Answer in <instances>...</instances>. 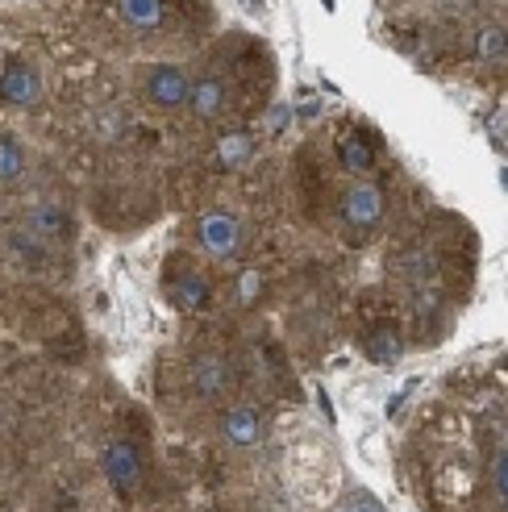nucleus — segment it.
<instances>
[{
	"label": "nucleus",
	"instance_id": "obj_1",
	"mask_svg": "<svg viewBox=\"0 0 508 512\" xmlns=\"http://www.w3.org/2000/svg\"><path fill=\"white\" fill-rule=\"evenodd\" d=\"M142 88H146L150 105H159V109H180V105H188V96H192V80L180 67H150Z\"/></svg>",
	"mask_w": 508,
	"mask_h": 512
},
{
	"label": "nucleus",
	"instance_id": "obj_2",
	"mask_svg": "<svg viewBox=\"0 0 508 512\" xmlns=\"http://www.w3.org/2000/svg\"><path fill=\"white\" fill-rule=\"evenodd\" d=\"M105 479L117 492H134L142 479V454L134 442H109L105 450Z\"/></svg>",
	"mask_w": 508,
	"mask_h": 512
},
{
	"label": "nucleus",
	"instance_id": "obj_3",
	"mask_svg": "<svg viewBox=\"0 0 508 512\" xmlns=\"http://www.w3.org/2000/svg\"><path fill=\"white\" fill-rule=\"evenodd\" d=\"M38 96H42L38 71L30 63H9L5 75H0V100L13 109H30V105H38Z\"/></svg>",
	"mask_w": 508,
	"mask_h": 512
},
{
	"label": "nucleus",
	"instance_id": "obj_4",
	"mask_svg": "<svg viewBox=\"0 0 508 512\" xmlns=\"http://www.w3.org/2000/svg\"><path fill=\"white\" fill-rule=\"evenodd\" d=\"M379 213H384V196H379V188L371 184H350L342 192V221L350 229H371L379 221Z\"/></svg>",
	"mask_w": 508,
	"mask_h": 512
},
{
	"label": "nucleus",
	"instance_id": "obj_5",
	"mask_svg": "<svg viewBox=\"0 0 508 512\" xmlns=\"http://www.w3.org/2000/svg\"><path fill=\"white\" fill-rule=\"evenodd\" d=\"M230 383H234V375H230V363H225L221 354H200L192 363V392L200 400H221L230 392Z\"/></svg>",
	"mask_w": 508,
	"mask_h": 512
},
{
	"label": "nucleus",
	"instance_id": "obj_6",
	"mask_svg": "<svg viewBox=\"0 0 508 512\" xmlns=\"http://www.w3.org/2000/svg\"><path fill=\"white\" fill-rule=\"evenodd\" d=\"M242 242V225L230 213H209L200 221V246H205L213 259H230Z\"/></svg>",
	"mask_w": 508,
	"mask_h": 512
},
{
	"label": "nucleus",
	"instance_id": "obj_7",
	"mask_svg": "<svg viewBox=\"0 0 508 512\" xmlns=\"http://www.w3.org/2000/svg\"><path fill=\"white\" fill-rule=\"evenodd\" d=\"M221 433H225V442L238 446V450L259 446L263 442V417H259V408H250V404L230 408V413L221 417Z\"/></svg>",
	"mask_w": 508,
	"mask_h": 512
},
{
	"label": "nucleus",
	"instance_id": "obj_8",
	"mask_svg": "<svg viewBox=\"0 0 508 512\" xmlns=\"http://www.w3.org/2000/svg\"><path fill=\"white\" fill-rule=\"evenodd\" d=\"M188 105H192L200 117H217V113L225 109V84H221V80H200V84H192Z\"/></svg>",
	"mask_w": 508,
	"mask_h": 512
},
{
	"label": "nucleus",
	"instance_id": "obj_9",
	"mask_svg": "<svg viewBox=\"0 0 508 512\" xmlns=\"http://www.w3.org/2000/svg\"><path fill=\"white\" fill-rule=\"evenodd\" d=\"M25 171V150L13 134H0V184H17Z\"/></svg>",
	"mask_w": 508,
	"mask_h": 512
},
{
	"label": "nucleus",
	"instance_id": "obj_10",
	"mask_svg": "<svg viewBox=\"0 0 508 512\" xmlns=\"http://www.w3.org/2000/svg\"><path fill=\"white\" fill-rule=\"evenodd\" d=\"M175 304H180L184 313L205 309V304H209V284H205L200 275H192V271H188V275L180 279V284H175Z\"/></svg>",
	"mask_w": 508,
	"mask_h": 512
},
{
	"label": "nucleus",
	"instance_id": "obj_11",
	"mask_svg": "<svg viewBox=\"0 0 508 512\" xmlns=\"http://www.w3.org/2000/svg\"><path fill=\"white\" fill-rule=\"evenodd\" d=\"M342 163L350 167V171H371L375 167V150L367 146V138L363 134H350V138H342Z\"/></svg>",
	"mask_w": 508,
	"mask_h": 512
},
{
	"label": "nucleus",
	"instance_id": "obj_12",
	"mask_svg": "<svg viewBox=\"0 0 508 512\" xmlns=\"http://www.w3.org/2000/svg\"><path fill=\"white\" fill-rule=\"evenodd\" d=\"M367 354L375 358V363H396V358H400V338H396V329L379 325L375 334L367 338Z\"/></svg>",
	"mask_w": 508,
	"mask_h": 512
},
{
	"label": "nucleus",
	"instance_id": "obj_13",
	"mask_svg": "<svg viewBox=\"0 0 508 512\" xmlns=\"http://www.w3.org/2000/svg\"><path fill=\"white\" fill-rule=\"evenodd\" d=\"M121 13L130 25H159L163 21V5L159 0H121Z\"/></svg>",
	"mask_w": 508,
	"mask_h": 512
},
{
	"label": "nucleus",
	"instance_id": "obj_14",
	"mask_svg": "<svg viewBox=\"0 0 508 512\" xmlns=\"http://www.w3.org/2000/svg\"><path fill=\"white\" fill-rule=\"evenodd\" d=\"M217 159H221L225 167H238L242 159H250V138H246V134L221 138V142H217Z\"/></svg>",
	"mask_w": 508,
	"mask_h": 512
},
{
	"label": "nucleus",
	"instance_id": "obj_15",
	"mask_svg": "<svg viewBox=\"0 0 508 512\" xmlns=\"http://www.w3.org/2000/svg\"><path fill=\"white\" fill-rule=\"evenodd\" d=\"M475 55L488 59V63H500L504 59V34L496 30V25H488V30L475 38Z\"/></svg>",
	"mask_w": 508,
	"mask_h": 512
},
{
	"label": "nucleus",
	"instance_id": "obj_16",
	"mask_svg": "<svg viewBox=\"0 0 508 512\" xmlns=\"http://www.w3.org/2000/svg\"><path fill=\"white\" fill-rule=\"evenodd\" d=\"M504 496H508V463H504V450H496V458H492V500L504 504Z\"/></svg>",
	"mask_w": 508,
	"mask_h": 512
},
{
	"label": "nucleus",
	"instance_id": "obj_17",
	"mask_svg": "<svg viewBox=\"0 0 508 512\" xmlns=\"http://www.w3.org/2000/svg\"><path fill=\"white\" fill-rule=\"evenodd\" d=\"M346 512H384V508H379V504H375L367 492H354V496L346 500Z\"/></svg>",
	"mask_w": 508,
	"mask_h": 512
},
{
	"label": "nucleus",
	"instance_id": "obj_18",
	"mask_svg": "<svg viewBox=\"0 0 508 512\" xmlns=\"http://www.w3.org/2000/svg\"><path fill=\"white\" fill-rule=\"evenodd\" d=\"M238 288H242V292H238L242 300H254V296H259V275H242Z\"/></svg>",
	"mask_w": 508,
	"mask_h": 512
}]
</instances>
